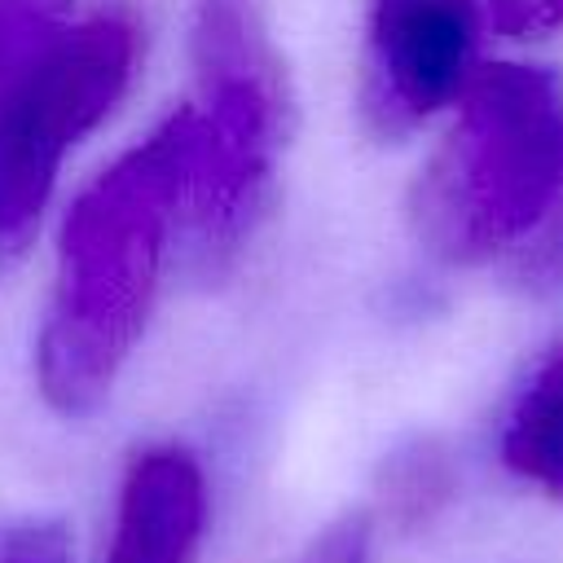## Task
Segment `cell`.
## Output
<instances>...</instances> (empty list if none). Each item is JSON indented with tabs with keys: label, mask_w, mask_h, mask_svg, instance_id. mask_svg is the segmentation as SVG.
Listing matches in <instances>:
<instances>
[{
	"label": "cell",
	"mask_w": 563,
	"mask_h": 563,
	"mask_svg": "<svg viewBox=\"0 0 563 563\" xmlns=\"http://www.w3.org/2000/svg\"><path fill=\"white\" fill-rule=\"evenodd\" d=\"M194 110H172L70 202L53 299L35 339V383L62 418H88L114 391L158 303L180 224Z\"/></svg>",
	"instance_id": "6da1fadb"
},
{
	"label": "cell",
	"mask_w": 563,
	"mask_h": 563,
	"mask_svg": "<svg viewBox=\"0 0 563 563\" xmlns=\"http://www.w3.org/2000/svg\"><path fill=\"white\" fill-rule=\"evenodd\" d=\"M189 53L198 106L180 224L194 277L220 282L268 220L295 97L264 0H194Z\"/></svg>",
	"instance_id": "7a4b0ae2"
},
{
	"label": "cell",
	"mask_w": 563,
	"mask_h": 563,
	"mask_svg": "<svg viewBox=\"0 0 563 563\" xmlns=\"http://www.w3.org/2000/svg\"><path fill=\"white\" fill-rule=\"evenodd\" d=\"M563 202V88L523 62L479 66L457 119L418 172L409 224L440 264H484L519 246Z\"/></svg>",
	"instance_id": "3957f363"
},
{
	"label": "cell",
	"mask_w": 563,
	"mask_h": 563,
	"mask_svg": "<svg viewBox=\"0 0 563 563\" xmlns=\"http://www.w3.org/2000/svg\"><path fill=\"white\" fill-rule=\"evenodd\" d=\"M136 57V18L101 9L66 26L0 97V273L26 255L66 154L123 101Z\"/></svg>",
	"instance_id": "277c9868"
},
{
	"label": "cell",
	"mask_w": 563,
	"mask_h": 563,
	"mask_svg": "<svg viewBox=\"0 0 563 563\" xmlns=\"http://www.w3.org/2000/svg\"><path fill=\"white\" fill-rule=\"evenodd\" d=\"M479 0H374L361 48V123L400 141L475 75Z\"/></svg>",
	"instance_id": "5b68a950"
},
{
	"label": "cell",
	"mask_w": 563,
	"mask_h": 563,
	"mask_svg": "<svg viewBox=\"0 0 563 563\" xmlns=\"http://www.w3.org/2000/svg\"><path fill=\"white\" fill-rule=\"evenodd\" d=\"M207 532V475L185 444L141 449L119 484L106 563H194Z\"/></svg>",
	"instance_id": "8992f818"
},
{
	"label": "cell",
	"mask_w": 563,
	"mask_h": 563,
	"mask_svg": "<svg viewBox=\"0 0 563 563\" xmlns=\"http://www.w3.org/2000/svg\"><path fill=\"white\" fill-rule=\"evenodd\" d=\"M501 466L545 497H563V339L523 374L497 435Z\"/></svg>",
	"instance_id": "52a82bcc"
},
{
	"label": "cell",
	"mask_w": 563,
	"mask_h": 563,
	"mask_svg": "<svg viewBox=\"0 0 563 563\" xmlns=\"http://www.w3.org/2000/svg\"><path fill=\"white\" fill-rule=\"evenodd\" d=\"M378 493L396 523H422L444 510L453 493V462L435 440H409L387 457Z\"/></svg>",
	"instance_id": "ba28073f"
},
{
	"label": "cell",
	"mask_w": 563,
	"mask_h": 563,
	"mask_svg": "<svg viewBox=\"0 0 563 563\" xmlns=\"http://www.w3.org/2000/svg\"><path fill=\"white\" fill-rule=\"evenodd\" d=\"M75 0H0V97L70 26Z\"/></svg>",
	"instance_id": "9c48e42d"
},
{
	"label": "cell",
	"mask_w": 563,
	"mask_h": 563,
	"mask_svg": "<svg viewBox=\"0 0 563 563\" xmlns=\"http://www.w3.org/2000/svg\"><path fill=\"white\" fill-rule=\"evenodd\" d=\"M515 282L523 290H532V295L563 290V202L519 242Z\"/></svg>",
	"instance_id": "30bf717a"
},
{
	"label": "cell",
	"mask_w": 563,
	"mask_h": 563,
	"mask_svg": "<svg viewBox=\"0 0 563 563\" xmlns=\"http://www.w3.org/2000/svg\"><path fill=\"white\" fill-rule=\"evenodd\" d=\"M0 563H75L70 532L57 519H18L0 532Z\"/></svg>",
	"instance_id": "8fae6325"
},
{
	"label": "cell",
	"mask_w": 563,
	"mask_h": 563,
	"mask_svg": "<svg viewBox=\"0 0 563 563\" xmlns=\"http://www.w3.org/2000/svg\"><path fill=\"white\" fill-rule=\"evenodd\" d=\"M303 563H374V532L365 515H343L339 523H330L312 550L303 554Z\"/></svg>",
	"instance_id": "7c38bea8"
},
{
	"label": "cell",
	"mask_w": 563,
	"mask_h": 563,
	"mask_svg": "<svg viewBox=\"0 0 563 563\" xmlns=\"http://www.w3.org/2000/svg\"><path fill=\"white\" fill-rule=\"evenodd\" d=\"M493 22L506 35H545L563 26V0H493Z\"/></svg>",
	"instance_id": "4fadbf2b"
}]
</instances>
